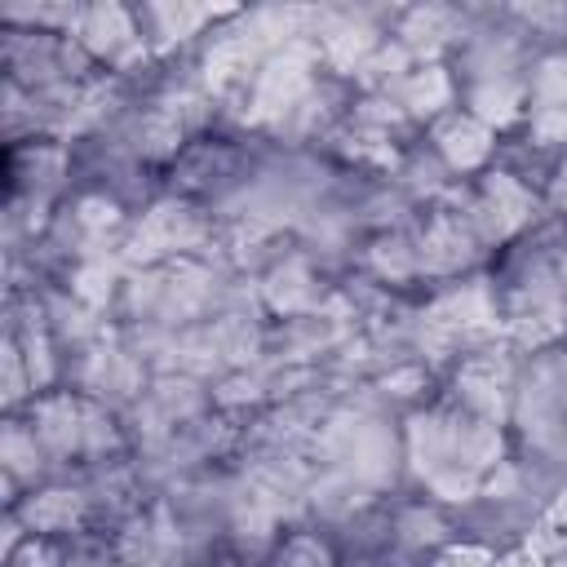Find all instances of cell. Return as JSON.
Returning <instances> with one entry per match:
<instances>
[{
    "instance_id": "cell-4",
    "label": "cell",
    "mask_w": 567,
    "mask_h": 567,
    "mask_svg": "<svg viewBox=\"0 0 567 567\" xmlns=\"http://www.w3.org/2000/svg\"><path fill=\"white\" fill-rule=\"evenodd\" d=\"M4 567H66V549L49 536H22L4 554Z\"/></svg>"
},
{
    "instance_id": "cell-2",
    "label": "cell",
    "mask_w": 567,
    "mask_h": 567,
    "mask_svg": "<svg viewBox=\"0 0 567 567\" xmlns=\"http://www.w3.org/2000/svg\"><path fill=\"white\" fill-rule=\"evenodd\" d=\"M434 146L456 173L483 168L492 159V124H483L470 111H447L443 120H434Z\"/></svg>"
},
{
    "instance_id": "cell-1",
    "label": "cell",
    "mask_w": 567,
    "mask_h": 567,
    "mask_svg": "<svg viewBox=\"0 0 567 567\" xmlns=\"http://www.w3.org/2000/svg\"><path fill=\"white\" fill-rule=\"evenodd\" d=\"M9 514L22 523L27 536H49V540H62V536H75L89 518V496L75 492V487H44V492H27L9 505Z\"/></svg>"
},
{
    "instance_id": "cell-3",
    "label": "cell",
    "mask_w": 567,
    "mask_h": 567,
    "mask_svg": "<svg viewBox=\"0 0 567 567\" xmlns=\"http://www.w3.org/2000/svg\"><path fill=\"white\" fill-rule=\"evenodd\" d=\"M270 567H332V549H328V540H319L310 532H297L275 549Z\"/></svg>"
}]
</instances>
